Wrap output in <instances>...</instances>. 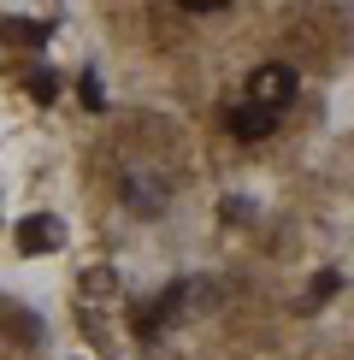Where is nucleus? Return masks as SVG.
<instances>
[{"mask_svg": "<svg viewBox=\"0 0 354 360\" xmlns=\"http://www.w3.org/2000/svg\"><path fill=\"white\" fill-rule=\"evenodd\" d=\"M77 89H83V107H88V112L107 107V95H100V77H95V71H83V83H77Z\"/></svg>", "mask_w": 354, "mask_h": 360, "instance_id": "0eeeda50", "label": "nucleus"}, {"mask_svg": "<svg viewBox=\"0 0 354 360\" xmlns=\"http://www.w3.org/2000/svg\"><path fill=\"white\" fill-rule=\"evenodd\" d=\"M183 12H218V6H230V0H177Z\"/></svg>", "mask_w": 354, "mask_h": 360, "instance_id": "9d476101", "label": "nucleus"}, {"mask_svg": "<svg viewBox=\"0 0 354 360\" xmlns=\"http://www.w3.org/2000/svg\"><path fill=\"white\" fill-rule=\"evenodd\" d=\"M29 95L36 101H59V71H48V65H29Z\"/></svg>", "mask_w": 354, "mask_h": 360, "instance_id": "423d86ee", "label": "nucleus"}, {"mask_svg": "<svg viewBox=\"0 0 354 360\" xmlns=\"http://www.w3.org/2000/svg\"><path fill=\"white\" fill-rule=\"evenodd\" d=\"M124 207L142 213V219L166 213V184H159V177H124Z\"/></svg>", "mask_w": 354, "mask_h": 360, "instance_id": "7ed1b4c3", "label": "nucleus"}, {"mask_svg": "<svg viewBox=\"0 0 354 360\" xmlns=\"http://www.w3.org/2000/svg\"><path fill=\"white\" fill-rule=\"evenodd\" d=\"M12 337H18V342H36V337H41V325L24 313V319H12Z\"/></svg>", "mask_w": 354, "mask_h": 360, "instance_id": "1a4fd4ad", "label": "nucleus"}, {"mask_svg": "<svg viewBox=\"0 0 354 360\" xmlns=\"http://www.w3.org/2000/svg\"><path fill=\"white\" fill-rule=\"evenodd\" d=\"M324 295H336V272H319V278H313V295H307L301 307H319Z\"/></svg>", "mask_w": 354, "mask_h": 360, "instance_id": "6e6552de", "label": "nucleus"}, {"mask_svg": "<svg viewBox=\"0 0 354 360\" xmlns=\"http://www.w3.org/2000/svg\"><path fill=\"white\" fill-rule=\"evenodd\" d=\"M248 101L266 107V112H284L295 101V71L289 65H260L254 77H248Z\"/></svg>", "mask_w": 354, "mask_h": 360, "instance_id": "f257e3e1", "label": "nucleus"}, {"mask_svg": "<svg viewBox=\"0 0 354 360\" xmlns=\"http://www.w3.org/2000/svg\"><path fill=\"white\" fill-rule=\"evenodd\" d=\"M230 130H236V142H266L277 130V112H266L254 107V101H242V107H230Z\"/></svg>", "mask_w": 354, "mask_h": 360, "instance_id": "f03ea898", "label": "nucleus"}, {"mask_svg": "<svg viewBox=\"0 0 354 360\" xmlns=\"http://www.w3.org/2000/svg\"><path fill=\"white\" fill-rule=\"evenodd\" d=\"M12 243H18V254H53V248H59V219H48V213L24 219Z\"/></svg>", "mask_w": 354, "mask_h": 360, "instance_id": "20e7f679", "label": "nucleus"}, {"mask_svg": "<svg viewBox=\"0 0 354 360\" xmlns=\"http://www.w3.org/2000/svg\"><path fill=\"white\" fill-rule=\"evenodd\" d=\"M0 41H6V48H41V41H48V24H36V18H6V24H0Z\"/></svg>", "mask_w": 354, "mask_h": 360, "instance_id": "39448f33", "label": "nucleus"}]
</instances>
